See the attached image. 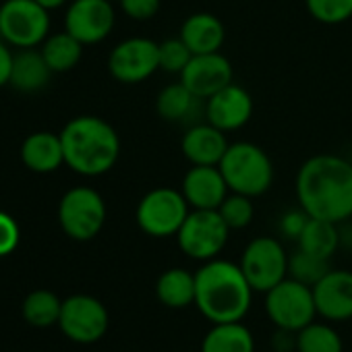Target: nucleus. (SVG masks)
Segmentation results:
<instances>
[{"instance_id":"obj_1","label":"nucleus","mask_w":352,"mask_h":352,"mask_svg":"<svg viewBox=\"0 0 352 352\" xmlns=\"http://www.w3.org/2000/svg\"><path fill=\"white\" fill-rule=\"evenodd\" d=\"M296 199L309 218L333 224L352 218V162L333 153L309 157L296 174Z\"/></svg>"},{"instance_id":"obj_2","label":"nucleus","mask_w":352,"mask_h":352,"mask_svg":"<svg viewBox=\"0 0 352 352\" xmlns=\"http://www.w3.org/2000/svg\"><path fill=\"white\" fill-rule=\"evenodd\" d=\"M253 288L241 265L226 259H210L195 272V305L212 323L241 321L253 300Z\"/></svg>"},{"instance_id":"obj_3","label":"nucleus","mask_w":352,"mask_h":352,"mask_svg":"<svg viewBox=\"0 0 352 352\" xmlns=\"http://www.w3.org/2000/svg\"><path fill=\"white\" fill-rule=\"evenodd\" d=\"M65 164L81 176H102L110 172L120 155V137L116 129L91 114L71 118L63 131Z\"/></svg>"},{"instance_id":"obj_4","label":"nucleus","mask_w":352,"mask_h":352,"mask_svg":"<svg viewBox=\"0 0 352 352\" xmlns=\"http://www.w3.org/2000/svg\"><path fill=\"white\" fill-rule=\"evenodd\" d=\"M218 166L230 193H241L255 199L272 189L274 164L267 151L251 141L230 143Z\"/></svg>"},{"instance_id":"obj_5","label":"nucleus","mask_w":352,"mask_h":352,"mask_svg":"<svg viewBox=\"0 0 352 352\" xmlns=\"http://www.w3.org/2000/svg\"><path fill=\"white\" fill-rule=\"evenodd\" d=\"M191 206L181 189L157 187L147 191L135 210L137 226L151 239L176 236L185 224Z\"/></svg>"},{"instance_id":"obj_6","label":"nucleus","mask_w":352,"mask_h":352,"mask_svg":"<svg viewBox=\"0 0 352 352\" xmlns=\"http://www.w3.org/2000/svg\"><path fill=\"white\" fill-rule=\"evenodd\" d=\"M265 313L278 329L300 331L313 323L317 315L313 288L290 276L284 278L265 292Z\"/></svg>"},{"instance_id":"obj_7","label":"nucleus","mask_w":352,"mask_h":352,"mask_svg":"<svg viewBox=\"0 0 352 352\" xmlns=\"http://www.w3.org/2000/svg\"><path fill=\"white\" fill-rule=\"evenodd\" d=\"M106 201L91 187L69 189L58 204V224L73 241L96 239L106 224Z\"/></svg>"},{"instance_id":"obj_8","label":"nucleus","mask_w":352,"mask_h":352,"mask_svg":"<svg viewBox=\"0 0 352 352\" xmlns=\"http://www.w3.org/2000/svg\"><path fill=\"white\" fill-rule=\"evenodd\" d=\"M50 36V11L36 0H5L0 7V38L23 50L38 48Z\"/></svg>"},{"instance_id":"obj_9","label":"nucleus","mask_w":352,"mask_h":352,"mask_svg":"<svg viewBox=\"0 0 352 352\" xmlns=\"http://www.w3.org/2000/svg\"><path fill=\"white\" fill-rule=\"evenodd\" d=\"M228 236L230 228L218 210H191L179 234H176V243L187 257L210 261L222 253Z\"/></svg>"},{"instance_id":"obj_10","label":"nucleus","mask_w":352,"mask_h":352,"mask_svg":"<svg viewBox=\"0 0 352 352\" xmlns=\"http://www.w3.org/2000/svg\"><path fill=\"white\" fill-rule=\"evenodd\" d=\"M241 270L255 292H267L288 278V255L278 239H253L241 257Z\"/></svg>"},{"instance_id":"obj_11","label":"nucleus","mask_w":352,"mask_h":352,"mask_svg":"<svg viewBox=\"0 0 352 352\" xmlns=\"http://www.w3.org/2000/svg\"><path fill=\"white\" fill-rule=\"evenodd\" d=\"M110 75L126 85L141 83L160 71V44L149 38H126L108 56Z\"/></svg>"},{"instance_id":"obj_12","label":"nucleus","mask_w":352,"mask_h":352,"mask_svg":"<svg viewBox=\"0 0 352 352\" xmlns=\"http://www.w3.org/2000/svg\"><path fill=\"white\" fill-rule=\"evenodd\" d=\"M106 307L89 294H73L63 300L58 325L63 333L77 344H94L108 329Z\"/></svg>"},{"instance_id":"obj_13","label":"nucleus","mask_w":352,"mask_h":352,"mask_svg":"<svg viewBox=\"0 0 352 352\" xmlns=\"http://www.w3.org/2000/svg\"><path fill=\"white\" fill-rule=\"evenodd\" d=\"M116 23L114 3L110 0H71L65 13V30L83 46L104 42Z\"/></svg>"},{"instance_id":"obj_14","label":"nucleus","mask_w":352,"mask_h":352,"mask_svg":"<svg viewBox=\"0 0 352 352\" xmlns=\"http://www.w3.org/2000/svg\"><path fill=\"white\" fill-rule=\"evenodd\" d=\"M181 81L201 100L206 102L226 85L234 81V71L230 60L220 52L210 54H193L189 65L179 75Z\"/></svg>"},{"instance_id":"obj_15","label":"nucleus","mask_w":352,"mask_h":352,"mask_svg":"<svg viewBox=\"0 0 352 352\" xmlns=\"http://www.w3.org/2000/svg\"><path fill=\"white\" fill-rule=\"evenodd\" d=\"M206 120L224 133L243 129L253 116V98L234 81L206 100Z\"/></svg>"},{"instance_id":"obj_16","label":"nucleus","mask_w":352,"mask_h":352,"mask_svg":"<svg viewBox=\"0 0 352 352\" xmlns=\"http://www.w3.org/2000/svg\"><path fill=\"white\" fill-rule=\"evenodd\" d=\"M181 191L191 210H218L230 193L220 166H191L183 176Z\"/></svg>"},{"instance_id":"obj_17","label":"nucleus","mask_w":352,"mask_h":352,"mask_svg":"<svg viewBox=\"0 0 352 352\" xmlns=\"http://www.w3.org/2000/svg\"><path fill=\"white\" fill-rule=\"evenodd\" d=\"M317 315L329 321H346L352 317V272L329 270L313 286Z\"/></svg>"},{"instance_id":"obj_18","label":"nucleus","mask_w":352,"mask_h":352,"mask_svg":"<svg viewBox=\"0 0 352 352\" xmlns=\"http://www.w3.org/2000/svg\"><path fill=\"white\" fill-rule=\"evenodd\" d=\"M226 133L206 122L193 124L185 131L181 149L191 166H218L228 149Z\"/></svg>"},{"instance_id":"obj_19","label":"nucleus","mask_w":352,"mask_h":352,"mask_svg":"<svg viewBox=\"0 0 352 352\" xmlns=\"http://www.w3.org/2000/svg\"><path fill=\"white\" fill-rule=\"evenodd\" d=\"M19 155L23 166L38 174L56 172L65 164V149H63L60 135L50 131H38L25 137Z\"/></svg>"},{"instance_id":"obj_20","label":"nucleus","mask_w":352,"mask_h":352,"mask_svg":"<svg viewBox=\"0 0 352 352\" xmlns=\"http://www.w3.org/2000/svg\"><path fill=\"white\" fill-rule=\"evenodd\" d=\"M179 38L187 44V48L193 54H210V52H220L226 40V30L216 15L195 13L185 19Z\"/></svg>"},{"instance_id":"obj_21","label":"nucleus","mask_w":352,"mask_h":352,"mask_svg":"<svg viewBox=\"0 0 352 352\" xmlns=\"http://www.w3.org/2000/svg\"><path fill=\"white\" fill-rule=\"evenodd\" d=\"M54 73L50 71L44 54L36 48H23L13 58V71L9 85L21 94H36L44 89Z\"/></svg>"},{"instance_id":"obj_22","label":"nucleus","mask_w":352,"mask_h":352,"mask_svg":"<svg viewBox=\"0 0 352 352\" xmlns=\"http://www.w3.org/2000/svg\"><path fill=\"white\" fill-rule=\"evenodd\" d=\"M155 294L168 309H185L195 305V274L183 267L166 270L155 282Z\"/></svg>"},{"instance_id":"obj_23","label":"nucleus","mask_w":352,"mask_h":352,"mask_svg":"<svg viewBox=\"0 0 352 352\" xmlns=\"http://www.w3.org/2000/svg\"><path fill=\"white\" fill-rule=\"evenodd\" d=\"M199 102L201 100L183 81L170 83L157 94L155 112L166 122H185L195 114Z\"/></svg>"},{"instance_id":"obj_24","label":"nucleus","mask_w":352,"mask_h":352,"mask_svg":"<svg viewBox=\"0 0 352 352\" xmlns=\"http://www.w3.org/2000/svg\"><path fill=\"white\" fill-rule=\"evenodd\" d=\"M201 352H255V340L241 321L214 323L201 342Z\"/></svg>"},{"instance_id":"obj_25","label":"nucleus","mask_w":352,"mask_h":352,"mask_svg":"<svg viewBox=\"0 0 352 352\" xmlns=\"http://www.w3.org/2000/svg\"><path fill=\"white\" fill-rule=\"evenodd\" d=\"M40 52L44 54V60L48 63L52 73H69L79 65L83 56V44L65 30L60 34L48 36Z\"/></svg>"},{"instance_id":"obj_26","label":"nucleus","mask_w":352,"mask_h":352,"mask_svg":"<svg viewBox=\"0 0 352 352\" xmlns=\"http://www.w3.org/2000/svg\"><path fill=\"white\" fill-rule=\"evenodd\" d=\"M298 241V249L305 253H311L321 259H329L338 247H340V232L338 224L319 220V218H309Z\"/></svg>"},{"instance_id":"obj_27","label":"nucleus","mask_w":352,"mask_h":352,"mask_svg":"<svg viewBox=\"0 0 352 352\" xmlns=\"http://www.w3.org/2000/svg\"><path fill=\"white\" fill-rule=\"evenodd\" d=\"M63 300L50 290H34L23 300V319L34 327H50L60 319Z\"/></svg>"},{"instance_id":"obj_28","label":"nucleus","mask_w":352,"mask_h":352,"mask_svg":"<svg viewBox=\"0 0 352 352\" xmlns=\"http://www.w3.org/2000/svg\"><path fill=\"white\" fill-rule=\"evenodd\" d=\"M296 350L298 352H342L340 333L325 323H309L296 331Z\"/></svg>"},{"instance_id":"obj_29","label":"nucleus","mask_w":352,"mask_h":352,"mask_svg":"<svg viewBox=\"0 0 352 352\" xmlns=\"http://www.w3.org/2000/svg\"><path fill=\"white\" fill-rule=\"evenodd\" d=\"M329 259H321V257H315L311 253H305V251H296L292 257H288V274L290 278L307 284V286H315L327 272H329Z\"/></svg>"},{"instance_id":"obj_30","label":"nucleus","mask_w":352,"mask_h":352,"mask_svg":"<svg viewBox=\"0 0 352 352\" xmlns=\"http://www.w3.org/2000/svg\"><path fill=\"white\" fill-rule=\"evenodd\" d=\"M222 220L226 222V226L230 230H243L253 222L255 216V208H253V199L241 193H228L226 199L222 201V206L218 208Z\"/></svg>"},{"instance_id":"obj_31","label":"nucleus","mask_w":352,"mask_h":352,"mask_svg":"<svg viewBox=\"0 0 352 352\" xmlns=\"http://www.w3.org/2000/svg\"><path fill=\"white\" fill-rule=\"evenodd\" d=\"M307 11L323 25H340L352 17V0H307Z\"/></svg>"},{"instance_id":"obj_32","label":"nucleus","mask_w":352,"mask_h":352,"mask_svg":"<svg viewBox=\"0 0 352 352\" xmlns=\"http://www.w3.org/2000/svg\"><path fill=\"white\" fill-rule=\"evenodd\" d=\"M191 58L193 52L187 48V44L181 38H170L160 42V71L181 75Z\"/></svg>"},{"instance_id":"obj_33","label":"nucleus","mask_w":352,"mask_h":352,"mask_svg":"<svg viewBox=\"0 0 352 352\" xmlns=\"http://www.w3.org/2000/svg\"><path fill=\"white\" fill-rule=\"evenodd\" d=\"M160 0H118L120 11L133 21H149L160 11Z\"/></svg>"},{"instance_id":"obj_34","label":"nucleus","mask_w":352,"mask_h":352,"mask_svg":"<svg viewBox=\"0 0 352 352\" xmlns=\"http://www.w3.org/2000/svg\"><path fill=\"white\" fill-rule=\"evenodd\" d=\"M19 245V226L13 216L0 212V257L11 255Z\"/></svg>"},{"instance_id":"obj_35","label":"nucleus","mask_w":352,"mask_h":352,"mask_svg":"<svg viewBox=\"0 0 352 352\" xmlns=\"http://www.w3.org/2000/svg\"><path fill=\"white\" fill-rule=\"evenodd\" d=\"M309 216L300 210V212H290L282 218V232H286V236L290 239H298L305 224H307Z\"/></svg>"},{"instance_id":"obj_36","label":"nucleus","mask_w":352,"mask_h":352,"mask_svg":"<svg viewBox=\"0 0 352 352\" xmlns=\"http://www.w3.org/2000/svg\"><path fill=\"white\" fill-rule=\"evenodd\" d=\"M13 58H15V54L11 52L9 44L3 38H0V87L9 85V81H11Z\"/></svg>"},{"instance_id":"obj_37","label":"nucleus","mask_w":352,"mask_h":352,"mask_svg":"<svg viewBox=\"0 0 352 352\" xmlns=\"http://www.w3.org/2000/svg\"><path fill=\"white\" fill-rule=\"evenodd\" d=\"M38 5H42L44 9H48V11H56V9H60V7H65L69 0H36Z\"/></svg>"},{"instance_id":"obj_38","label":"nucleus","mask_w":352,"mask_h":352,"mask_svg":"<svg viewBox=\"0 0 352 352\" xmlns=\"http://www.w3.org/2000/svg\"><path fill=\"white\" fill-rule=\"evenodd\" d=\"M110 3H118V0H110Z\"/></svg>"},{"instance_id":"obj_39","label":"nucleus","mask_w":352,"mask_h":352,"mask_svg":"<svg viewBox=\"0 0 352 352\" xmlns=\"http://www.w3.org/2000/svg\"><path fill=\"white\" fill-rule=\"evenodd\" d=\"M189 352H193V350H189Z\"/></svg>"}]
</instances>
